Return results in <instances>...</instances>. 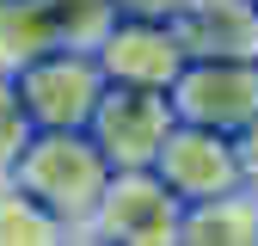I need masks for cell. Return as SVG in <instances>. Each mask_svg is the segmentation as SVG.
<instances>
[{
    "instance_id": "6da1fadb",
    "label": "cell",
    "mask_w": 258,
    "mask_h": 246,
    "mask_svg": "<svg viewBox=\"0 0 258 246\" xmlns=\"http://www.w3.org/2000/svg\"><path fill=\"white\" fill-rule=\"evenodd\" d=\"M7 178L25 197H37L55 222L68 228V240H86V215L99 203L111 166H105V154L92 148L86 130H31Z\"/></svg>"
},
{
    "instance_id": "7a4b0ae2",
    "label": "cell",
    "mask_w": 258,
    "mask_h": 246,
    "mask_svg": "<svg viewBox=\"0 0 258 246\" xmlns=\"http://www.w3.org/2000/svg\"><path fill=\"white\" fill-rule=\"evenodd\" d=\"M7 80L19 92L31 130H86V117H92V105H99V92H105L99 55L92 49H68V43L43 49L37 61L13 68Z\"/></svg>"
},
{
    "instance_id": "3957f363",
    "label": "cell",
    "mask_w": 258,
    "mask_h": 246,
    "mask_svg": "<svg viewBox=\"0 0 258 246\" xmlns=\"http://www.w3.org/2000/svg\"><path fill=\"white\" fill-rule=\"evenodd\" d=\"M178 197L154 166H111L99 203L86 215V240L111 246H178Z\"/></svg>"
},
{
    "instance_id": "277c9868",
    "label": "cell",
    "mask_w": 258,
    "mask_h": 246,
    "mask_svg": "<svg viewBox=\"0 0 258 246\" xmlns=\"http://www.w3.org/2000/svg\"><path fill=\"white\" fill-rule=\"evenodd\" d=\"M166 105L178 123L203 130H246L258 117V55H184V68L166 80Z\"/></svg>"
},
{
    "instance_id": "5b68a950",
    "label": "cell",
    "mask_w": 258,
    "mask_h": 246,
    "mask_svg": "<svg viewBox=\"0 0 258 246\" xmlns=\"http://www.w3.org/2000/svg\"><path fill=\"white\" fill-rule=\"evenodd\" d=\"M166 130H172L166 92H154V86H117V80H105L99 105H92V117H86V136H92V148L105 154V166H154Z\"/></svg>"
},
{
    "instance_id": "8992f818",
    "label": "cell",
    "mask_w": 258,
    "mask_h": 246,
    "mask_svg": "<svg viewBox=\"0 0 258 246\" xmlns=\"http://www.w3.org/2000/svg\"><path fill=\"white\" fill-rule=\"evenodd\" d=\"M154 172L166 178V191L178 203H203V197H221L240 184V154H234V136L228 130H203V123H178L154 154Z\"/></svg>"
},
{
    "instance_id": "52a82bcc",
    "label": "cell",
    "mask_w": 258,
    "mask_h": 246,
    "mask_svg": "<svg viewBox=\"0 0 258 246\" xmlns=\"http://www.w3.org/2000/svg\"><path fill=\"white\" fill-rule=\"evenodd\" d=\"M92 55H99L105 80H117V86H154V92H166V80L184 68V43H178L172 19H123L117 13Z\"/></svg>"
},
{
    "instance_id": "ba28073f",
    "label": "cell",
    "mask_w": 258,
    "mask_h": 246,
    "mask_svg": "<svg viewBox=\"0 0 258 246\" xmlns=\"http://www.w3.org/2000/svg\"><path fill=\"white\" fill-rule=\"evenodd\" d=\"M172 31L184 55H258V0H184Z\"/></svg>"
},
{
    "instance_id": "9c48e42d",
    "label": "cell",
    "mask_w": 258,
    "mask_h": 246,
    "mask_svg": "<svg viewBox=\"0 0 258 246\" xmlns=\"http://www.w3.org/2000/svg\"><path fill=\"white\" fill-rule=\"evenodd\" d=\"M178 246H258V191L234 184L221 197L178 209Z\"/></svg>"
},
{
    "instance_id": "30bf717a",
    "label": "cell",
    "mask_w": 258,
    "mask_h": 246,
    "mask_svg": "<svg viewBox=\"0 0 258 246\" xmlns=\"http://www.w3.org/2000/svg\"><path fill=\"white\" fill-rule=\"evenodd\" d=\"M55 25L43 13V0H0V74L25 68V61H37L43 49H55Z\"/></svg>"
},
{
    "instance_id": "8fae6325",
    "label": "cell",
    "mask_w": 258,
    "mask_h": 246,
    "mask_svg": "<svg viewBox=\"0 0 258 246\" xmlns=\"http://www.w3.org/2000/svg\"><path fill=\"white\" fill-rule=\"evenodd\" d=\"M61 240H68V228L37 197H25L13 178H0V246H61Z\"/></svg>"
},
{
    "instance_id": "7c38bea8",
    "label": "cell",
    "mask_w": 258,
    "mask_h": 246,
    "mask_svg": "<svg viewBox=\"0 0 258 246\" xmlns=\"http://www.w3.org/2000/svg\"><path fill=\"white\" fill-rule=\"evenodd\" d=\"M43 13H49L55 37L68 43V49H99V37H105L111 19H117L111 0H43Z\"/></svg>"
},
{
    "instance_id": "4fadbf2b",
    "label": "cell",
    "mask_w": 258,
    "mask_h": 246,
    "mask_svg": "<svg viewBox=\"0 0 258 246\" xmlns=\"http://www.w3.org/2000/svg\"><path fill=\"white\" fill-rule=\"evenodd\" d=\"M25 136H31V117H25V105H19V92H13V80L0 74V178L13 172V160H19V148H25Z\"/></svg>"
},
{
    "instance_id": "5bb4252c",
    "label": "cell",
    "mask_w": 258,
    "mask_h": 246,
    "mask_svg": "<svg viewBox=\"0 0 258 246\" xmlns=\"http://www.w3.org/2000/svg\"><path fill=\"white\" fill-rule=\"evenodd\" d=\"M234 154H240V184L258 191V117L246 123V130H234Z\"/></svg>"
},
{
    "instance_id": "9a60e30c",
    "label": "cell",
    "mask_w": 258,
    "mask_h": 246,
    "mask_svg": "<svg viewBox=\"0 0 258 246\" xmlns=\"http://www.w3.org/2000/svg\"><path fill=\"white\" fill-rule=\"evenodd\" d=\"M111 7H117L123 19H172L184 0H111Z\"/></svg>"
}]
</instances>
